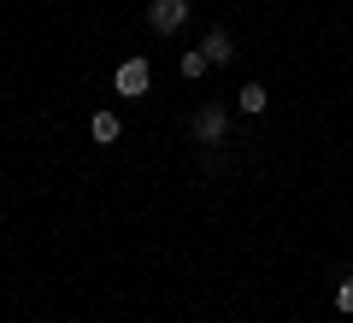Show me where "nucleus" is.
Segmentation results:
<instances>
[{"label": "nucleus", "instance_id": "f257e3e1", "mask_svg": "<svg viewBox=\"0 0 353 323\" xmlns=\"http://www.w3.org/2000/svg\"><path fill=\"white\" fill-rule=\"evenodd\" d=\"M148 24H153V36H176V30L189 24V0H153Z\"/></svg>", "mask_w": 353, "mask_h": 323}, {"label": "nucleus", "instance_id": "f03ea898", "mask_svg": "<svg viewBox=\"0 0 353 323\" xmlns=\"http://www.w3.org/2000/svg\"><path fill=\"white\" fill-rule=\"evenodd\" d=\"M148 83H153V71H148V59H124V65H118V94H130V100H141V94H148Z\"/></svg>", "mask_w": 353, "mask_h": 323}, {"label": "nucleus", "instance_id": "7ed1b4c3", "mask_svg": "<svg viewBox=\"0 0 353 323\" xmlns=\"http://www.w3.org/2000/svg\"><path fill=\"white\" fill-rule=\"evenodd\" d=\"M194 136H201V141H224V112H218V106H201V118H194Z\"/></svg>", "mask_w": 353, "mask_h": 323}, {"label": "nucleus", "instance_id": "20e7f679", "mask_svg": "<svg viewBox=\"0 0 353 323\" xmlns=\"http://www.w3.org/2000/svg\"><path fill=\"white\" fill-rule=\"evenodd\" d=\"M201 53H206V59H212V65H230V53H236V48H230V36H224V30H212Z\"/></svg>", "mask_w": 353, "mask_h": 323}, {"label": "nucleus", "instance_id": "39448f33", "mask_svg": "<svg viewBox=\"0 0 353 323\" xmlns=\"http://www.w3.org/2000/svg\"><path fill=\"white\" fill-rule=\"evenodd\" d=\"M265 100H271V94H265L259 83H248V88H236V106H241V112H265Z\"/></svg>", "mask_w": 353, "mask_h": 323}, {"label": "nucleus", "instance_id": "423d86ee", "mask_svg": "<svg viewBox=\"0 0 353 323\" xmlns=\"http://www.w3.org/2000/svg\"><path fill=\"white\" fill-rule=\"evenodd\" d=\"M88 129H94V141H118V136H124V124H118L112 112H94V124H88Z\"/></svg>", "mask_w": 353, "mask_h": 323}, {"label": "nucleus", "instance_id": "0eeeda50", "mask_svg": "<svg viewBox=\"0 0 353 323\" xmlns=\"http://www.w3.org/2000/svg\"><path fill=\"white\" fill-rule=\"evenodd\" d=\"M206 65H212V59H206V53H183V76H201Z\"/></svg>", "mask_w": 353, "mask_h": 323}, {"label": "nucleus", "instance_id": "6e6552de", "mask_svg": "<svg viewBox=\"0 0 353 323\" xmlns=\"http://www.w3.org/2000/svg\"><path fill=\"white\" fill-rule=\"evenodd\" d=\"M336 306L353 317V276H341V288H336Z\"/></svg>", "mask_w": 353, "mask_h": 323}]
</instances>
